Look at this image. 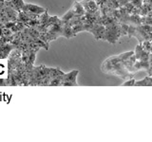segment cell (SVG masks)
<instances>
[{
	"label": "cell",
	"mask_w": 152,
	"mask_h": 142,
	"mask_svg": "<svg viewBox=\"0 0 152 142\" xmlns=\"http://www.w3.org/2000/svg\"><path fill=\"white\" fill-rule=\"evenodd\" d=\"M23 9L24 11H28V12H31V13H34V14H40L42 12H45V9L43 8H40L38 6H34V5H25V6L23 7Z\"/></svg>",
	"instance_id": "1"
},
{
	"label": "cell",
	"mask_w": 152,
	"mask_h": 142,
	"mask_svg": "<svg viewBox=\"0 0 152 142\" xmlns=\"http://www.w3.org/2000/svg\"><path fill=\"white\" fill-rule=\"evenodd\" d=\"M72 11L75 14V16H81V15H84L85 14V9L82 4L80 3H75L74 4V7L72 9Z\"/></svg>",
	"instance_id": "2"
},
{
	"label": "cell",
	"mask_w": 152,
	"mask_h": 142,
	"mask_svg": "<svg viewBox=\"0 0 152 142\" xmlns=\"http://www.w3.org/2000/svg\"><path fill=\"white\" fill-rule=\"evenodd\" d=\"M142 49H144V50L149 52L150 51V49H151V42H149V41H145L144 43H142Z\"/></svg>",
	"instance_id": "3"
},
{
	"label": "cell",
	"mask_w": 152,
	"mask_h": 142,
	"mask_svg": "<svg viewBox=\"0 0 152 142\" xmlns=\"http://www.w3.org/2000/svg\"><path fill=\"white\" fill-rule=\"evenodd\" d=\"M142 0H131V4L135 7H140Z\"/></svg>",
	"instance_id": "4"
},
{
	"label": "cell",
	"mask_w": 152,
	"mask_h": 142,
	"mask_svg": "<svg viewBox=\"0 0 152 142\" xmlns=\"http://www.w3.org/2000/svg\"><path fill=\"white\" fill-rule=\"evenodd\" d=\"M135 84V80L132 79L130 80H127V82H126L125 83H124V85H134Z\"/></svg>",
	"instance_id": "5"
},
{
	"label": "cell",
	"mask_w": 152,
	"mask_h": 142,
	"mask_svg": "<svg viewBox=\"0 0 152 142\" xmlns=\"http://www.w3.org/2000/svg\"><path fill=\"white\" fill-rule=\"evenodd\" d=\"M150 51L152 52V43H151V49H150Z\"/></svg>",
	"instance_id": "6"
}]
</instances>
